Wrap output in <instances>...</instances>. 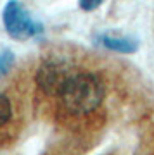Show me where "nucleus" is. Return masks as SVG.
I'll return each instance as SVG.
<instances>
[{
  "mask_svg": "<svg viewBox=\"0 0 154 155\" xmlns=\"http://www.w3.org/2000/svg\"><path fill=\"white\" fill-rule=\"evenodd\" d=\"M102 47L106 48L113 50V52H120V54H133V52H137L138 48V43L137 40L133 38H127V36H109V35H100L99 38Z\"/></svg>",
  "mask_w": 154,
  "mask_h": 155,
  "instance_id": "4",
  "label": "nucleus"
},
{
  "mask_svg": "<svg viewBox=\"0 0 154 155\" xmlns=\"http://www.w3.org/2000/svg\"><path fill=\"white\" fill-rule=\"evenodd\" d=\"M102 2L104 0H78V4H80V7H82L83 11H95L97 7L102 5Z\"/></svg>",
  "mask_w": 154,
  "mask_h": 155,
  "instance_id": "7",
  "label": "nucleus"
},
{
  "mask_svg": "<svg viewBox=\"0 0 154 155\" xmlns=\"http://www.w3.org/2000/svg\"><path fill=\"white\" fill-rule=\"evenodd\" d=\"M104 83L94 72L75 71L61 91V102L73 114H88L104 100Z\"/></svg>",
  "mask_w": 154,
  "mask_h": 155,
  "instance_id": "1",
  "label": "nucleus"
},
{
  "mask_svg": "<svg viewBox=\"0 0 154 155\" xmlns=\"http://www.w3.org/2000/svg\"><path fill=\"white\" fill-rule=\"evenodd\" d=\"M12 66H14V54L11 50H4L0 54V78L5 76Z\"/></svg>",
  "mask_w": 154,
  "mask_h": 155,
  "instance_id": "6",
  "label": "nucleus"
},
{
  "mask_svg": "<svg viewBox=\"0 0 154 155\" xmlns=\"http://www.w3.org/2000/svg\"><path fill=\"white\" fill-rule=\"evenodd\" d=\"M2 21L7 35L19 41L31 40L44 31V24L35 21L33 16L26 11V7L19 0H9L5 4L2 12Z\"/></svg>",
  "mask_w": 154,
  "mask_h": 155,
  "instance_id": "2",
  "label": "nucleus"
},
{
  "mask_svg": "<svg viewBox=\"0 0 154 155\" xmlns=\"http://www.w3.org/2000/svg\"><path fill=\"white\" fill-rule=\"evenodd\" d=\"M12 116V105H11V100L7 98V95L0 93V126H4L9 122Z\"/></svg>",
  "mask_w": 154,
  "mask_h": 155,
  "instance_id": "5",
  "label": "nucleus"
},
{
  "mask_svg": "<svg viewBox=\"0 0 154 155\" xmlns=\"http://www.w3.org/2000/svg\"><path fill=\"white\" fill-rule=\"evenodd\" d=\"M75 71L76 69L68 61L52 59V61H47L40 66L38 72H37V83L45 95H50V97L61 95L66 81Z\"/></svg>",
  "mask_w": 154,
  "mask_h": 155,
  "instance_id": "3",
  "label": "nucleus"
}]
</instances>
